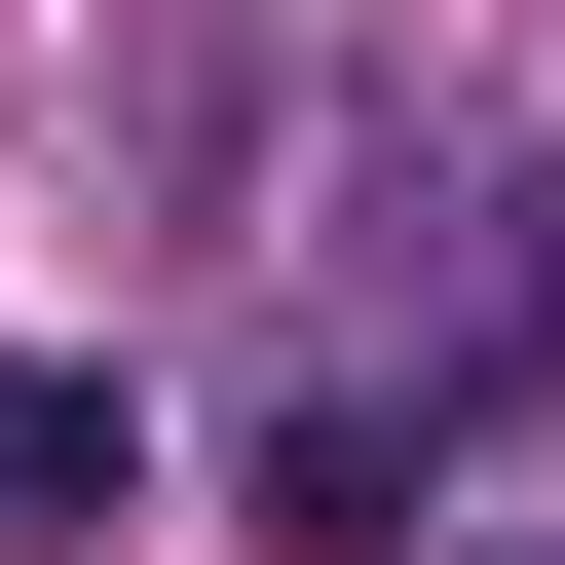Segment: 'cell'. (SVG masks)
I'll return each instance as SVG.
<instances>
[{"instance_id": "obj_3", "label": "cell", "mask_w": 565, "mask_h": 565, "mask_svg": "<svg viewBox=\"0 0 565 565\" xmlns=\"http://www.w3.org/2000/svg\"><path fill=\"white\" fill-rule=\"evenodd\" d=\"M415 490H452V415H377V377H340V415H302V452H264V527H302V565H377V527H415Z\"/></svg>"}, {"instance_id": "obj_2", "label": "cell", "mask_w": 565, "mask_h": 565, "mask_svg": "<svg viewBox=\"0 0 565 565\" xmlns=\"http://www.w3.org/2000/svg\"><path fill=\"white\" fill-rule=\"evenodd\" d=\"M151 490V377H76V340H0V527H114Z\"/></svg>"}, {"instance_id": "obj_1", "label": "cell", "mask_w": 565, "mask_h": 565, "mask_svg": "<svg viewBox=\"0 0 565 565\" xmlns=\"http://www.w3.org/2000/svg\"><path fill=\"white\" fill-rule=\"evenodd\" d=\"M527 377H565V151H415V189H377V415L490 452Z\"/></svg>"}]
</instances>
